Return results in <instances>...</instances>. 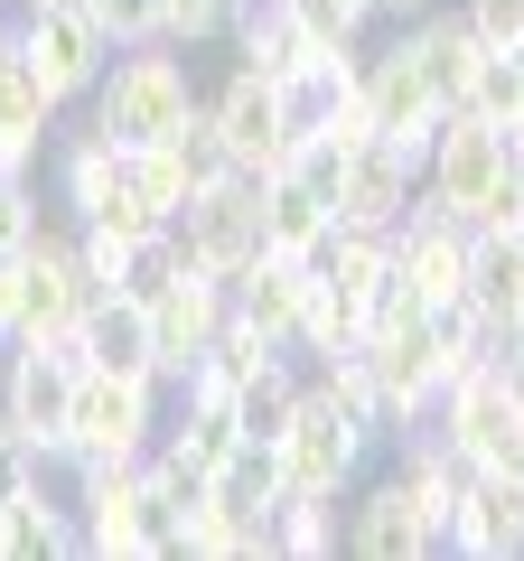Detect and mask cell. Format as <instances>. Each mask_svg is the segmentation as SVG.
Instances as JSON below:
<instances>
[{
  "instance_id": "cell-35",
  "label": "cell",
  "mask_w": 524,
  "mask_h": 561,
  "mask_svg": "<svg viewBox=\"0 0 524 561\" xmlns=\"http://www.w3.org/2000/svg\"><path fill=\"white\" fill-rule=\"evenodd\" d=\"M38 478H47V449L29 440L20 421H0V505H20V496H29Z\"/></svg>"
},
{
  "instance_id": "cell-16",
  "label": "cell",
  "mask_w": 524,
  "mask_h": 561,
  "mask_svg": "<svg viewBox=\"0 0 524 561\" xmlns=\"http://www.w3.org/2000/svg\"><path fill=\"white\" fill-rule=\"evenodd\" d=\"M412 197H422V150H403V140H365L356 160H346L338 179V225L346 234H394V225L412 216Z\"/></svg>"
},
{
  "instance_id": "cell-42",
  "label": "cell",
  "mask_w": 524,
  "mask_h": 561,
  "mask_svg": "<svg viewBox=\"0 0 524 561\" xmlns=\"http://www.w3.org/2000/svg\"><path fill=\"white\" fill-rule=\"evenodd\" d=\"M375 10H384V20H422L431 0H375Z\"/></svg>"
},
{
  "instance_id": "cell-32",
  "label": "cell",
  "mask_w": 524,
  "mask_h": 561,
  "mask_svg": "<svg viewBox=\"0 0 524 561\" xmlns=\"http://www.w3.org/2000/svg\"><path fill=\"white\" fill-rule=\"evenodd\" d=\"M47 234V206H38V169H10L0 179V253H29Z\"/></svg>"
},
{
  "instance_id": "cell-21",
  "label": "cell",
  "mask_w": 524,
  "mask_h": 561,
  "mask_svg": "<svg viewBox=\"0 0 524 561\" xmlns=\"http://www.w3.org/2000/svg\"><path fill=\"white\" fill-rule=\"evenodd\" d=\"M206 496L243 524V542H253V561H262V552H272V505H282V449H272V440H243L235 459L206 478Z\"/></svg>"
},
{
  "instance_id": "cell-5",
  "label": "cell",
  "mask_w": 524,
  "mask_h": 561,
  "mask_svg": "<svg viewBox=\"0 0 524 561\" xmlns=\"http://www.w3.org/2000/svg\"><path fill=\"white\" fill-rule=\"evenodd\" d=\"M10 38H20V57L57 84V103H84L103 84V66H113V38H103L94 0H38V10L10 20Z\"/></svg>"
},
{
  "instance_id": "cell-13",
  "label": "cell",
  "mask_w": 524,
  "mask_h": 561,
  "mask_svg": "<svg viewBox=\"0 0 524 561\" xmlns=\"http://www.w3.org/2000/svg\"><path fill=\"white\" fill-rule=\"evenodd\" d=\"M76 375H84L76 346H57V337H10V412H0V421H20L29 440L47 449V468H57V449H66Z\"/></svg>"
},
{
  "instance_id": "cell-36",
  "label": "cell",
  "mask_w": 524,
  "mask_h": 561,
  "mask_svg": "<svg viewBox=\"0 0 524 561\" xmlns=\"http://www.w3.org/2000/svg\"><path fill=\"white\" fill-rule=\"evenodd\" d=\"M76 243H84V272H94L103 290H132V253H141L132 234H113V225H76Z\"/></svg>"
},
{
  "instance_id": "cell-2",
  "label": "cell",
  "mask_w": 524,
  "mask_h": 561,
  "mask_svg": "<svg viewBox=\"0 0 524 561\" xmlns=\"http://www.w3.org/2000/svg\"><path fill=\"white\" fill-rule=\"evenodd\" d=\"M76 524H84V552L103 561H179V505L160 496L150 459L76 468Z\"/></svg>"
},
{
  "instance_id": "cell-7",
  "label": "cell",
  "mask_w": 524,
  "mask_h": 561,
  "mask_svg": "<svg viewBox=\"0 0 524 561\" xmlns=\"http://www.w3.org/2000/svg\"><path fill=\"white\" fill-rule=\"evenodd\" d=\"M365 375L384 393V440H403L422 421H441V365H431V319H384L365 328Z\"/></svg>"
},
{
  "instance_id": "cell-38",
  "label": "cell",
  "mask_w": 524,
  "mask_h": 561,
  "mask_svg": "<svg viewBox=\"0 0 524 561\" xmlns=\"http://www.w3.org/2000/svg\"><path fill=\"white\" fill-rule=\"evenodd\" d=\"M94 20L113 47H141V38H160V0H94Z\"/></svg>"
},
{
  "instance_id": "cell-6",
  "label": "cell",
  "mask_w": 524,
  "mask_h": 561,
  "mask_svg": "<svg viewBox=\"0 0 524 561\" xmlns=\"http://www.w3.org/2000/svg\"><path fill=\"white\" fill-rule=\"evenodd\" d=\"M468 253H478V234H468L459 216H449L441 197H412V216L394 225V280L412 290V309H449V300H468Z\"/></svg>"
},
{
  "instance_id": "cell-28",
  "label": "cell",
  "mask_w": 524,
  "mask_h": 561,
  "mask_svg": "<svg viewBox=\"0 0 524 561\" xmlns=\"http://www.w3.org/2000/svg\"><path fill=\"white\" fill-rule=\"evenodd\" d=\"M468 300L487 319H505L524 300V234H478V253H468Z\"/></svg>"
},
{
  "instance_id": "cell-25",
  "label": "cell",
  "mask_w": 524,
  "mask_h": 561,
  "mask_svg": "<svg viewBox=\"0 0 524 561\" xmlns=\"http://www.w3.org/2000/svg\"><path fill=\"white\" fill-rule=\"evenodd\" d=\"M84 365H103V375H150V383H160V356H150V309L132 300V290L94 300V319H84Z\"/></svg>"
},
{
  "instance_id": "cell-48",
  "label": "cell",
  "mask_w": 524,
  "mask_h": 561,
  "mask_svg": "<svg viewBox=\"0 0 524 561\" xmlns=\"http://www.w3.org/2000/svg\"><path fill=\"white\" fill-rule=\"evenodd\" d=\"M0 179H10V169H0Z\"/></svg>"
},
{
  "instance_id": "cell-46",
  "label": "cell",
  "mask_w": 524,
  "mask_h": 561,
  "mask_svg": "<svg viewBox=\"0 0 524 561\" xmlns=\"http://www.w3.org/2000/svg\"><path fill=\"white\" fill-rule=\"evenodd\" d=\"M0 57H10V20H0Z\"/></svg>"
},
{
  "instance_id": "cell-4",
  "label": "cell",
  "mask_w": 524,
  "mask_h": 561,
  "mask_svg": "<svg viewBox=\"0 0 524 561\" xmlns=\"http://www.w3.org/2000/svg\"><path fill=\"white\" fill-rule=\"evenodd\" d=\"M282 496H356V478H365V449H375V431L365 421H346L338 402L319 393V383H300V402H291V421H282Z\"/></svg>"
},
{
  "instance_id": "cell-3",
  "label": "cell",
  "mask_w": 524,
  "mask_h": 561,
  "mask_svg": "<svg viewBox=\"0 0 524 561\" xmlns=\"http://www.w3.org/2000/svg\"><path fill=\"white\" fill-rule=\"evenodd\" d=\"M160 421H169V383L84 365V375H76V412H66L57 478H76V468H113V459H150Z\"/></svg>"
},
{
  "instance_id": "cell-22",
  "label": "cell",
  "mask_w": 524,
  "mask_h": 561,
  "mask_svg": "<svg viewBox=\"0 0 524 561\" xmlns=\"http://www.w3.org/2000/svg\"><path fill=\"white\" fill-rule=\"evenodd\" d=\"M113 179H122V150L94 131V122H84V131H57V140H47V197L66 206V225L94 216V206L113 197Z\"/></svg>"
},
{
  "instance_id": "cell-37",
  "label": "cell",
  "mask_w": 524,
  "mask_h": 561,
  "mask_svg": "<svg viewBox=\"0 0 524 561\" xmlns=\"http://www.w3.org/2000/svg\"><path fill=\"white\" fill-rule=\"evenodd\" d=\"M291 10H300V20L319 28V38H365V28L384 20L375 0H291Z\"/></svg>"
},
{
  "instance_id": "cell-8",
  "label": "cell",
  "mask_w": 524,
  "mask_h": 561,
  "mask_svg": "<svg viewBox=\"0 0 524 561\" xmlns=\"http://www.w3.org/2000/svg\"><path fill=\"white\" fill-rule=\"evenodd\" d=\"M206 113H216V131H225V150H235L243 179H282V169H291L300 122H291L282 84H262L253 66H225V84L206 94Z\"/></svg>"
},
{
  "instance_id": "cell-1",
  "label": "cell",
  "mask_w": 524,
  "mask_h": 561,
  "mask_svg": "<svg viewBox=\"0 0 524 561\" xmlns=\"http://www.w3.org/2000/svg\"><path fill=\"white\" fill-rule=\"evenodd\" d=\"M94 131L113 140V150H150V140H169L187 122V103H197V76H187V47L169 38H141V47H113V66H103L94 94Z\"/></svg>"
},
{
  "instance_id": "cell-14",
  "label": "cell",
  "mask_w": 524,
  "mask_h": 561,
  "mask_svg": "<svg viewBox=\"0 0 524 561\" xmlns=\"http://www.w3.org/2000/svg\"><path fill=\"white\" fill-rule=\"evenodd\" d=\"M505 169H515V160H505V131H497V122H487V113H449L441 140H431V160H422V187H431L459 225H478L487 187H497Z\"/></svg>"
},
{
  "instance_id": "cell-33",
  "label": "cell",
  "mask_w": 524,
  "mask_h": 561,
  "mask_svg": "<svg viewBox=\"0 0 524 561\" xmlns=\"http://www.w3.org/2000/svg\"><path fill=\"white\" fill-rule=\"evenodd\" d=\"M160 38H169V47H216V38H235V0H160Z\"/></svg>"
},
{
  "instance_id": "cell-15",
  "label": "cell",
  "mask_w": 524,
  "mask_h": 561,
  "mask_svg": "<svg viewBox=\"0 0 524 561\" xmlns=\"http://www.w3.org/2000/svg\"><path fill=\"white\" fill-rule=\"evenodd\" d=\"M365 103H375V131L384 140H403V150H422L431 160V140H441V94H431L422 57H412V38L394 28L384 47H365Z\"/></svg>"
},
{
  "instance_id": "cell-39",
  "label": "cell",
  "mask_w": 524,
  "mask_h": 561,
  "mask_svg": "<svg viewBox=\"0 0 524 561\" xmlns=\"http://www.w3.org/2000/svg\"><path fill=\"white\" fill-rule=\"evenodd\" d=\"M459 10L478 20L487 47H515V38H524V0H459Z\"/></svg>"
},
{
  "instance_id": "cell-9",
  "label": "cell",
  "mask_w": 524,
  "mask_h": 561,
  "mask_svg": "<svg viewBox=\"0 0 524 561\" xmlns=\"http://www.w3.org/2000/svg\"><path fill=\"white\" fill-rule=\"evenodd\" d=\"M20 280H29V319H20V337H76V328L94 319V300H113V290L84 272L76 225H47V234L20 253Z\"/></svg>"
},
{
  "instance_id": "cell-24",
  "label": "cell",
  "mask_w": 524,
  "mask_h": 561,
  "mask_svg": "<svg viewBox=\"0 0 524 561\" xmlns=\"http://www.w3.org/2000/svg\"><path fill=\"white\" fill-rule=\"evenodd\" d=\"M338 234V206L319 197L309 179H262V253H291V262H319V243Z\"/></svg>"
},
{
  "instance_id": "cell-34",
  "label": "cell",
  "mask_w": 524,
  "mask_h": 561,
  "mask_svg": "<svg viewBox=\"0 0 524 561\" xmlns=\"http://www.w3.org/2000/svg\"><path fill=\"white\" fill-rule=\"evenodd\" d=\"M468 113H487L505 131V122L524 113V84H515V47H487L478 57V84H468Z\"/></svg>"
},
{
  "instance_id": "cell-43",
  "label": "cell",
  "mask_w": 524,
  "mask_h": 561,
  "mask_svg": "<svg viewBox=\"0 0 524 561\" xmlns=\"http://www.w3.org/2000/svg\"><path fill=\"white\" fill-rule=\"evenodd\" d=\"M505 160H515V169H524V113H515V122H505Z\"/></svg>"
},
{
  "instance_id": "cell-40",
  "label": "cell",
  "mask_w": 524,
  "mask_h": 561,
  "mask_svg": "<svg viewBox=\"0 0 524 561\" xmlns=\"http://www.w3.org/2000/svg\"><path fill=\"white\" fill-rule=\"evenodd\" d=\"M20 319H29V280H20V253H0V346L20 337Z\"/></svg>"
},
{
  "instance_id": "cell-30",
  "label": "cell",
  "mask_w": 524,
  "mask_h": 561,
  "mask_svg": "<svg viewBox=\"0 0 524 561\" xmlns=\"http://www.w3.org/2000/svg\"><path fill=\"white\" fill-rule=\"evenodd\" d=\"M122 169H132V187H141V197L160 206L169 225L187 216V197H197V179L179 169V150H169V140H150V150H122Z\"/></svg>"
},
{
  "instance_id": "cell-29",
  "label": "cell",
  "mask_w": 524,
  "mask_h": 561,
  "mask_svg": "<svg viewBox=\"0 0 524 561\" xmlns=\"http://www.w3.org/2000/svg\"><path fill=\"white\" fill-rule=\"evenodd\" d=\"M179 552H187V561H253V542H243V524L197 486V496L179 505Z\"/></svg>"
},
{
  "instance_id": "cell-41",
  "label": "cell",
  "mask_w": 524,
  "mask_h": 561,
  "mask_svg": "<svg viewBox=\"0 0 524 561\" xmlns=\"http://www.w3.org/2000/svg\"><path fill=\"white\" fill-rule=\"evenodd\" d=\"M497 356H524V300H515V309L497 319Z\"/></svg>"
},
{
  "instance_id": "cell-10",
  "label": "cell",
  "mask_w": 524,
  "mask_h": 561,
  "mask_svg": "<svg viewBox=\"0 0 524 561\" xmlns=\"http://www.w3.org/2000/svg\"><path fill=\"white\" fill-rule=\"evenodd\" d=\"M150 356H160V383H187V365L216 346V328L235 319V280H216V272H197L187 262L179 280H160L150 290Z\"/></svg>"
},
{
  "instance_id": "cell-17",
  "label": "cell",
  "mask_w": 524,
  "mask_h": 561,
  "mask_svg": "<svg viewBox=\"0 0 524 561\" xmlns=\"http://www.w3.org/2000/svg\"><path fill=\"white\" fill-rule=\"evenodd\" d=\"M346 552L356 561H422V552H441V534H431V515L412 505L403 468L346 496Z\"/></svg>"
},
{
  "instance_id": "cell-27",
  "label": "cell",
  "mask_w": 524,
  "mask_h": 561,
  "mask_svg": "<svg viewBox=\"0 0 524 561\" xmlns=\"http://www.w3.org/2000/svg\"><path fill=\"white\" fill-rule=\"evenodd\" d=\"M338 542H346V505L338 496H282V505H272V552L328 561Z\"/></svg>"
},
{
  "instance_id": "cell-20",
  "label": "cell",
  "mask_w": 524,
  "mask_h": 561,
  "mask_svg": "<svg viewBox=\"0 0 524 561\" xmlns=\"http://www.w3.org/2000/svg\"><path fill=\"white\" fill-rule=\"evenodd\" d=\"M441 552H459V561H524V478L478 468V486L459 496V515H449V542H441Z\"/></svg>"
},
{
  "instance_id": "cell-47",
  "label": "cell",
  "mask_w": 524,
  "mask_h": 561,
  "mask_svg": "<svg viewBox=\"0 0 524 561\" xmlns=\"http://www.w3.org/2000/svg\"><path fill=\"white\" fill-rule=\"evenodd\" d=\"M20 10H38V0H20Z\"/></svg>"
},
{
  "instance_id": "cell-11",
  "label": "cell",
  "mask_w": 524,
  "mask_h": 561,
  "mask_svg": "<svg viewBox=\"0 0 524 561\" xmlns=\"http://www.w3.org/2000/svg\"><path fill=\"white\" fill-rule=\"evenodd\" d=\"M179 243H187V262H197V272L235 280L243 262L262 253V179L225 169L216 187H197V197H187V216H179Z\"/></svg>"
},
{
  "instance_id": "cell-19",
  "label": "cell",
  "mask_w": 524,
  "mask_h": 561,
  "mask_svg": "<svg viewBox=\"0 0 524 561\" xmlns=\"http://www.w3.org/2000/svg\"><path fill=\"white\" fill-rule=\"evenodd\" d=\"M403 38H412V57H422L431 94H441V113H468V84H478V57H487L478 20H468L459 0H431L422 20H403Z\"/></svg>"
},
{
  "instance_id": "cell-45",
  "label": "cell",
  "mask_w": 524,
  "mask_h": 561,
  "mask_svg": "<svg viewBox=\"0 0 524 561\" xmlns=\"http://www.w3.org/2000/svg\"><path fill=\"white\" fill-rule=\"evenodd\" d=\"M0 412H10V346H0Z\"/></svg>"
},
{
  "instance_id": "cell-18",
  "label": "cell",
  "mask_w": 524,
  "mask_h": 561,
  "mask_svg": "<svg viewBox=\"0 0 524 561\" xmlns=\"http://www.w3.org/2000/svg\"><path fill=\"white\" fill-rule=\"evenodd\" d=\"M57 131H66L57 84H47L38 66L20 57V38H10V57H0V169H38Z\"/></svg>"
},
{
  "instance_id": "cell-12",
  "label": "cell",
  "mask_w": 524,
  "mask_h": 561,
  "mask_svg": "<svg viewBox=\"0 0 524 561\" xmlns=\"http://www.w3.org/2000/svg\"><path fill=\"white\" fill-rule=\"evenodd\" d=\"M441 431H449L478 468L524 478V412H515V393H505V356L478 365V375H459V383L441 393Z\"/></svg>"
},
{
  "instance_id": "cell-31",
  "label": "cell",
  "mask_w": 524,
  "mask_h": 561,
  "mask_svg": "<svg viewBox=\"0 0 524 561\" xmlns=\"http://www.w3.org/2000/svg\"><path fill=\"white\" fill-rule=\"evenodd\" d=\"M169 150H179V169H187L197 187H216L225 169H235V150H225V131H216V113H206V94L187 103V122L169 131Z\"/></svg>"
},
{
  "instance_id": "cell-44",
  "label": "cell",
  "mask_w": 524,
  "mask_h": 561,
  "mask_svg": "<svg viewBox=\"0 0 524 561\" xmlns=\"http://www.w3.org/2000/svg\"><path fill=\"white\" fill-rule=\"evenodd\" d=\"M505 393H515V412H524V356H505Z\"/></svg>"
},
{
  "instance_id": "cell-26",
  "label": "cell",
  "mask_w": 524,
  "mask_h": 561,
  "mask_svg": "<svg viewBox=\"0 0 524 561\" xmlns=\"http://www.w3.org/2000/svg\"><path fill=\"white\" fill-rule=\"evenodd\" d=\"M84 552V524H76V496H57V468L10 505V561H66Z\"/></svg>"
},
{
  "instance_id": "cell-23",
  "label": "cell",
  "mask_w": 524,
  "mask_h": 561,
  "mask_svg": "<svg viewBox=\"0 0 524 561\" xmlns=\"http://www.w3.org/2000/svg\"><path fill=\"white\" fill-rule=\"evenodd\" d=\"M235 309L262 328V337H300V309H309V262H291V253H253L235 272Z\"/></svg>"
}]
</instances>
